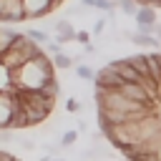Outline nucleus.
Listing matches in <instances>:
<instances>
[{
  "label": "nucleus",
  "instance_id": "obj_11",
  "mask_svg": "<svg viewBox=\"0 0 161 161\" xmlns=\"http://www.w3.org/2000/svg\"><path fill=\"white\" fill-rule=\"evenodd\" d=\"M108 68H111V70H116L121 80H138V73L128 65V60H126V58H123V60H121V58L111 60V63H108Z\"/></svg>",
  "mask_w": 161,
  "mask_h": 161
},
{
  "label": "nucleus",
  "instance_id": "obj_17",
  "mask_svg": "<svg viewBox=\"0 0 161 161\" xmlns=\"http://www.w3.org/2000/svg\"><path fill=\"white\" fill-rule=\"evenodd\" d=\"M13 38H15V30H10V28H0V55L10 48Z\"/></svg>",
  "mask_w": 161,
  "mask_h": 161
},
{
  "label": "nucleus",
  "instance_id": "obj_27",
  "mask_svg": "<svg viewBox=\"0 0 161 161\" xmlns=\"http://www.w3.org/2000/svg\"><path fill=\"white\" fill-rule=\"evenodd\" d=\"M153 38L161 43V23H156V25H153Z\"/></svg>",
  "mask_w": 161,
  "mask_h": 161
},
{
  "label": "nucleus",
  "instance_id": "obj_4",
  "mask_svg": "<svg viewBox=\"0 0 161 161\" xmlns=\"http://www.w3.org/2000/svg\"><path fill=\"white\" fill-rule=\"evenodd\" d=\"M118 93L121 96H126L128 101H136V103H143V106H153V101L148 98V93L141 88V83H136V80H123L121 86H118Z\"/></svg>",
  "mask_w": 161,
  "mask_h": 161
},
{
  "label": "nucleus",
  "instance_id": "obj_33",
  "mask_svg": "<svg viewBox=\"0 0 161 161\" xmlns=\"http://www.w3.org/2000/svg\"><path fill=\"white\" fill-rule=\"evenodd\" d=\"M15 161H20V158H15Z\"/></svg>",
  "mask_w": 161,
  "mask_h": 161
},
{
  "label": "nucleus",
  "instance_id": "obj_6",
  "mask_svg": "<svg viewBox=\"0 0 161 161\" xmlns=\"http://www.w3.org/2000/svg\"><path fill=\"white\" fill-rule=\"evenodd\" d=\"M20 20H25V15H23V3H20V0H3L0 23H20Z\"/></svg>",
  "mask_w": 161,
  "mask_h": 161
},
{
  "label": "nucleus",
  "instance_id": "obj_21",
  "mask_svg": "<svg viewBox=\"0 0 161 161\" xmlns=\"http://www.w3.org/2000/svg\"><path fill=\"white\" fill-rule=\"evenodd\" d=\"M73 40H75L78 45H88V43H91V33H88V30H75Z\"/></svg>",
  "mask_w": 161,
  "mask_h": 161
},
{
  "label": "nucleus",
  "instance_id": "obj_10",
  "mask_svg": "<svg viewBox=\"0 0 161 161\" xmlns=\"http://www.w3.org/2000/svg\"><path fill=\"white\" fill-rule=\"evenodd\" d=\"M15 96L10 91H0V128H8V121H10V111L15 106Z\"/></svg>",
  "mask_w": 161,
  "mask_h": 161
},
{
  "label": "nucleus",
  "instance_id": "obj_32",
  "mask_svg": "<svg viewBox=\"0 0 161 161\" xmlns=\"http://www.w3.org/2000/svg\"><path fill=\"white\" fill-rule=\"evenodd\" d=\"M53 3H55V8H58V5H60V3H63V0H53Z\"/></svg>",
  "mask_w": 161,
  "mask_h": 161
},
{
  "label": "nucleus",
  "instance_id": "obj_25",
  "mask_svg": "<svg viewBox=\"0 0 161 161\" xmlns=\"http://www.w3.org/2000/svg\"><path fill=\"white\" fill-rule=\"evenodd\" d=\"M20 148H25V151H33L35 148V143H33V138H20V141H15Z\"/></svg>",
  "mask_w": 161,
  "mask_h": 161
},
{
  "label": "nucleus",
  "instance_id": "obj_13",
  "mask_svg": "<svg viewBox=\"0 0 161 161\" xmlns=\"http://www.w3.org/2000/svg\"><path fill=\"white\" fill-rule=\"evenodd\" d=\"M126 60H128V65H131V68L138 73V78H146V75H148V65H146V55H143V53L128 55ZM148 78H151V75H148Z\"/></svg>",
  "mask_w": 161,
  "mask_h": 161
},
{
  "label": "nucleus",
  "instance_id": "obj_22",
  "mask_svg": "<svg viewBox=\"0 0 161 161\" xmlns=\"http://www.w3.org/2000/svg\"><path fill=\"white\" fill-rule=\"evenodd\" d=\"M65 111H70V113H78V111H80V101L70 96V98L65 101Z\"/></svg>",
  "mask_w": 161,
  "mask_h": 161
},
{
  "label": "nucleus",
  "instance_id": "obj_24",
  "mask_svg": "<svg viewBox=\"0 0 161 161\" xmlns=\"http://www.w3.org/2000/svg\"><path fill=\"white\" fill-rule=\"evenodd\" d=\"M103 30H106V18H98V20L93 23V30H91V33H93V35H101Z\"/></svg>",
  "mask_w": 161,
  "mask_h": 161
},
{
  "label": "nucleus",
  "instance_id": "obj_20",
  "mask_svg": "<svg viewBox=\"0 0 161 161\" xmlns=\"http://www.w3.org/2000/svg\"><path fill=\"white\" fill-rule=\"evenodd\" d=\"M116 8H121V13H126V15H133L138 10V5L133 0H116Z\"/></svg>",
  "mask_w": 161,
  "mask_h": 161
},
{
  "label": "nucleus",
  "instance_id": "obj_15",
  "mask_svg": "<svg viewBox=\"0 0 161 161\" xmlns=\"http://www.w3.org/2000/svg\"><path fill=\"white\" fill-rule=\"evenodd\" d=\"M50 63H53V68H60V70H68V68H73V55H68V53H63V50H58L53 58H50Z\"/></svg>",
  "mask_w": 161,
  "mask_h": 161
},
{
  "label": "nucleus",
  "instance_id": "obj_16",
  "mask_svg": "<svg viewBox=\"0 0 161 161\" xmlns=\"http://www.w3.org/2000/svg\"><path fill=\"white\" fill-rule=\"evenodd\" d=\"M75 141H78V131H75V128L63 131V133H60V138H58L60 148H73V143H75Z\"/></svg>",
  "mask_w": 161,
  "mask_h": 161
},
{
  "label": "nucleus",
  "instance_id": "obj_2",
  "mask_svg": "<svg viewBox=\"0 0 161 161\" xmlns=\"http://www.w3.org/2000/svg\"><path fill=\"white\" fill-rule=\"evenodd\" d=\"M38 53H40V45H35L33 40H28V38H25V33H15V38H13L10 48L0 55V63H3L8 70H15V68H20L25 60L35 58Z\"/></svg>",
  "mask_w": 161,
  "mask_h": 161
},
{
  "label": "nucleus",
  "instance_id": "obj_1",
  "mask_svg": "<svg viewBox=\"0 0 161 161\" xmlns=\"http://www.w3.org/2000/svg\"><path fill=\"white\" fill-rule=\"evenodd\" d=\"M55 78V68L50 63V55L40 53L30 60H25L20 68L10 70V83H13V91H40L48 80Z\"/></svg>",
  "mask_w": 161,
  "mask_h": 161
},
{
  "label": "nucleus",
  "instance_id": "obj_30",
  "mask_svg": "<svg viewBox=\"0 0 161 161\" xmlns=\"http://www.w3.org/2000/svg\"><path fill=\"white\" fill-rule=\"evenodd\" d=\"M156 161H161V146H158V151H156Z\"/></svg>",
  "mask_w": 161,
  "mask_h": 161
},
{
  "label": "nucleus",
  "instance_id": "obj_29",
  "mask_svg": "<svg viewBox=\"0 0 161 161\" xmlns=\"http://www.w3.org/2000/svg\"><path fill=\"white\" fill-rule=\"evenodd\" d=\"M40 161H65V158H60V156H43Z\"/></svg>",
  "mask_w": 161,
  "mask_h": 161
},
{
  "label": "nucleus",
  "instance_id": "obj_14",
  "mask_svg": "<svg viewBox=\"0 0 161 161\" xmlns=\"http://www.w3.org/2000/svg\"><path fill=\"white\" fill-rule=\"evenodd\" d=\"M25 38H28V40H33V43H35V45H40V48L50 40L48 30H40V28H28V30H25Z\"/></svg>",
  "mask_w": 161,
  "mask_h": 161
},
{
  "label": "nucleus",
  "instance_id": "obj_9",
  "mask_svg": "<svg viewBox=\"0 0 161 161\" xmlns=\"http://www.w3.org/2000/svg\"><path fill=\"white\" fill-rule=\"evenodd\" d=\"M123 35H126V38H128V40H131L133 45H138V48H151V50H161V43H158V40H156V38H153L151 33H138V30H136V33H123Z\"/></svg>",
  "mask_w": 161,
  "mask_h": 161
},
{
  "label": "nucleus",
  "instance_id": "obj_7",
  "mask_svg": "<svg viewBox=\"0 0 161 161\" xmlns=\"http://www.w3.org/2000/svg\"><path fill=\"white\" fill-rule=\"evenodd\" d=\"M93 83H96V88H118L123 80L118 78V73H116V70H111V68L106 65V68L96 70V75H93Z\"/></svg>",
  "mask_w": 161,
  "mask_h": 161
},
{
  "label": "nucleus",
  "instance_id": "obj_5",
  "mask_svg": "<svg viewBox=\"0 0 161 161\" xmlns=\"http://www.w3.org/2000/svg\"><path fill=\"white\" fill-rule=\"evenodd\" d=\"M133 18H136V28H138V33H151V35H153L156 8H151V5H138V10L133 13Z\"/></svg>",
  "mask_w": 161,
  "mask_h": 161
},
{
  "label": "nucleus",
  "instance_id": "obj_3",
  "mask_svg": "<svg viewBox=\"0 0 161 161\" xmlns=\"http://www.w3.org/2000/svg\"><path fill=\"white\" fill-rule=\"evenodd\" d=\"M23 3V15L25 20H35V18H45L48 13L55 10L53 0H20Z\"/></svg>",
  "mask_w": 161,
  "mask_h": 161
},
{
  "label": "nucleus",
  "instance_id": "obj_31",
  "mask_svg": "<svg viewBox=\"0 0 161 161\" xmlns=\"http://www.w3.org/2000/svg\"><path fill=\"white\" fill-rule=\"evenodd\" d=\"M136 5H148V0H136Z\"/></svg>",
  "mask_w": 161,
  "mask_h": 161
},
{
  "label": "nucleus",
  "instance_id": "obj_26",
  "mask_svg": "<svg viewBox=\"0 0 161 161\" xmlns=\"http://www.w3.org/2000/svg\"><path fill=\"white\" fill-rule=\"evenodd\" d=\"M153 116H156V121L161 123V101H158V103H153Z\"/></svg>",
  "mask_w": 161,
  "mask_h": 161
},
{
  "label": "nucleus",
  "instance_id": "obj_28",
  "mask_svg": "<svg viewBox=\"0 0 161 161\" xmlns=\"http://www.w3.org/2000/svg\"><path fill=\"white\" fill-rule=\"evenodd\" d=\"M0 161H15V156L8 153V151H0Z\"/></svg>",
  "mask_w": 161,
  "mask_h": 161
},
{
  "label": "nucleus",
  "instance_id": "obj_12",
  "mask_svg": "<svg viewBox=\"0 0 161 161\" xmlns=\"http://www.w3.org/2000/svg\"><path fill=\"white\" fill-rule=\"evenodd\" d=\"M146 65H148V75L153 83L161 80V50H153L146 55Z\"/></svg>",
  "mask_w": 161,
  "mask_h": 161
},
{
  "label": "nucleus",
  "instance_id": "obj_18",
  "mask_svg": "<svg viewBox=\"0 0 161 161\" xmlns=\"http://www.w3.org/2000/svg\"><path fill=\"white\" fill-rule=\"evenodd\" d=\"M75 75H78L80 80H93V75H96V70H93L91 65H86V63H80V65H75Z\"/></svg>",
  "mask_w": 161,
  "mask_h": 161
},
{
  "label": "nucleus",
  "instance_id": "obj_23",
  "mask_svg": "<svg viewBox=\"0 0 161 161\" xmlns=\"http://www.w3.org/2000/svg\"><path fill=\"white\" fill-rule=\"evenodd\" d=\"M13 133L15 131H10V128H0V146L3 143H13Z\"/></svg>",
  "mask_w": 161,
  "mask_h": 161
},
{
  "label": "nucleus",
  "instance_id": "obj_8",
  "mask_svg": "<svg viewBox=\"0 0 161 161\" xmlns=\"http://www.w3.org/2000/svg\"><path fill=\"white\" fill-rule=\"evenodd\" d=\"M50 28L55 30V43H60V45H65V43H73L75 28L70 25V20H55V23H50Z\"/></svg>",
  "mask_w": 161,
  "mask_h": 161
},
{
  "label": "nucleus",
  "instance_id": "obj_19",
  "mask_svg": "<svg viewBox=\"0 0 161 161\" xmlns=\"http://www.w3.org/2000/svg\"><path fill=\"white\" fill-rule=\"evenodd\" d=\"M0 91H13V83H10V70L0 63Z\"/></svg>",
  "mask_w": 161,
  "mask_h": 161
}]
</instances>
